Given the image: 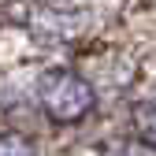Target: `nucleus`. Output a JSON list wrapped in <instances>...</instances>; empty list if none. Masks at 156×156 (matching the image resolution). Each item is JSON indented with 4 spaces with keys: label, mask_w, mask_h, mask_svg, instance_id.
I'll use <instances>...</instances> for the list:
<instances>
[{
    "label": "nucleus",
    "mask_w": 156,
    "mask_h": 156,
    "mask_svg": "<svg viewBox=\"0 0 156 156\" xmlns=\"http://www.w3.org/2000/svg\"><path fill=\"white\" fill-rule=\"evenodd\" d=\"M37 101L52 123H78L93 108V89L74 71H48L37 82Z\"/></svg>",
    "instance_id": "nucleus-1"
},
{
    "label": "nucleus",
    "mask_w": 156,
    "mask_h": 156,
    "mask_svg": "<svg viewBox=\"0 0 156 156\" xmlns=\"http://www.w3.org/2000/svg\"><path fill=\"white\" fill-rule=\"evenodd\" d=\"M134 130H138V138L145 145L156 149V101H141L134 108Z\"/></svg>",
    "instance_id": "nucleus-2"
},
{
    "label": "nucleus",
    "mask_w": 156,
    "mask_h": 156,
    "mask_svg": "<svg viewBox=\"0 0 156 156\" xmlns=\"http://www.w3.org/2000/svg\"><path fill=\"white\" fill-rule=\"evenodd\" d=\"M0 156H34V145L23 138V134H4V141H0Z\"/></svg>",
    "instance_id": "nucleus-3"
}]
</instances>
